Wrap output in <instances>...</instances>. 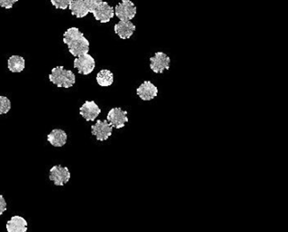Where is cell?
I'll return each instance as SVG.
<instances>
[{"mask_svg":"<svg viewBox=\"0 0 288 232\" xmlns=\"http://www.w3.org/2000/svg\"><path fill=\"white\" fill-rule=\"evenodd\" d=\"M137 95L142 101H151L158 95V88L151 81H145L137 88Z\"/></svg>","mask_w":288,"mask_h":232,"instance_id":"8fae6325","label":"cell"},{"mask_svg":"<svg viewBox=\"0 0 288 232\" xmlns=\"http://www.w3.org/2000/svg\"><path fill=\"white\" fill-rule=\"evenodd\" d=\"M92 134L95 136L96 140L99 142H105L113 134V127L110 125L109 122L106 120H98L94 125H92Z\"/></svg>","mask_w":288,"mask_h":232,"instance_id":"ba28073f","label":"cell"},{"mask_svg":"<svg viewBox=\"0 0 288 232\" xmlns=\"http://www.w3.org/2000/svg\"><path fill=\"white\" fill-rule=\"evenodd\" d=\"M74 67L77 69L79 74L84 75H90L95 68V60L92 55L86 54L75 58Z\"/></svg>","mask_w":288,"mask_h":232,"instance_id":"52a82bcc","label":"cell"},{"mask_svg":"<svg viewBox=\"0 0 288 232\" xmlns=\"http://www.w3.org/2000/svg\"><path fill=\"white\" fill-rule=\"evenodd\" d=\"M92 14L94 15L95 19L105 24L110 22V20L114 16V9L107 2L102 1V3L100 6H98Z\"/></svg>","mask_w":288,"mask_h":232,"instance_id":"9c48e42d","label":"cell"},{"mask_svg":"<svg viewBox=\"0 0 288 232\" xmlns=\"http://www.w3.org/2000/svg\"><path fill=\"white\" fill-rule=\"evenodd\" d=\"M72 0H51V3L56 9H67L69 8Z\"/></svg>","mask_w":288,"mask_h":232,"instance_id":"d6986e66","label":"cell"},{"mask_svg":"<svg viewBox=\"0 0 288 232\" xmlns=\"http://www.w3.org/2000/svg\"><path fill=\"white\" fill-rule=\"evenodd\" d=\"M101 114V109L94 101H86L80 108V114L87 122H93Z\"/></svg>","mask_w":288,"mask_h":232,"instance_id":"30bf717a","label":"cell"},{"mask_svg":"<svg viewBox=\"0 0 288 232\" xmlns=\"http://www.w3.org/2000/svg\"><path fill=\"white\" fill-rule=\"evenodd\" d=\"M7 210V201L5 200L4 196L0 194V216Z\"/></svg>","mask_w":288,"mask_h":232,"instance_id":"7402d4cb","label":"cell"},{"mask_svg":"<svg viewBox=\"0 0 288 232\" xmlns=\"http://www.w3.org/2000/svg\"><path fill=\"white\" fill-rule=\"evenodd\" d=\"M107 122L113 128L121 129L125 127V124L128 122L127 112L124 111L120 107H115L109 111L107 114Z\"/></svg>","mask_w":288,"mask_h":232,"instance_id":"8992f818","label":"cell"},{"mask_svg":"<svg viewBox=\"0 0 288 232\" xmlns=\"http://www.w3.org/2000/svg\"><path fill=\"white\" fill-rule=\"evenodd\" d=\"M150 67L155 74H162L165 70H169L171 65V58L163 52H157L150 58Z\"/></svg>","mask_w":288,"mask_h":232,"instance_id":"5b68a950","label":"cell"},{"mask_svg":"<svg viewBox=\"0 0 288 232\" xmlns=\"http://www.w3.org/2000/svg\"><path fill=\"white\" fill-rule=\"evenodd\" d=\"M96 81L101 87H110L113 83V74L108 69H102L96 75Z\"/></svg>","mask_w":288,"mask_h":232,"instance_id":"e0dca14e","label":"cell"},{"mask_svg":"<svg viewBox=\"0 0 288 232\" xmlns=\"http://www.w3.org/2000/svg\"><path fill=\"white\" fill-rule=\"evenodd\" d=\"M49 80L56 87L70 88L75 83V75L71 70H66L63 67H56L52 69Z\"/></svg>","mask_w":288,"mask_h":232,"instance_id":"7a4b0ae2","label":"cell"},{"mask_svg":"<svg viewBox=\"0 0 288 232\" xmlns=\"http://www.w3.org/2000/svg\"><path fill=\"white\" fill-rule=\"evenodd\" d=\"M11 109V102L6 96H0V114H8Z\"/></svg>","mask_w":288,"mask_h":232,"instance_id":"ac0fdd59","label":"cell"},{"mask_svg":"<svg viewBox=\"0 0 288 232\" xmlns=\"http://www.w3.org/2000/svg\"><path fill=\"white\" fill-rule=\"evenodd\" d=\"M136 30L135 25L132 21H121L114 26V32L121 39L131 38Z\"/></svg>","mask_w":288,"mask_h":232,"instance_id":"7c38bea8","label":"cell"},{"mask_svg":"<svg viewBox=\"0 0 288 232\" xmlns=\"http://www.w3.org/2000/svg\"><path fill=\"white\" fill-rule=\"evenodd\" d=\"M25 59L19 55H12L8 61V67L12 73H20L25 69Z\"/></svg>","mask_w":288,"mask_h":232,"instance_id":"2e32d148","label":"cell"},{"mask_svg":"<svg viewBox=\"0 0 288 232\" xmlns=\"http://www.w3.org/2000/svg\"><path fill=\"white\" fill-rule=\"evenodd\" d=\"M47 141L51 145L55 147H63L67 142V134L62 129H54L47 135Z\"/></svg>","mask_w":288,"mask_h":232,"instance_id":"5bb4252c","label":"cell"},{"mask_svg":"<svg viewBox=\"0 0 288 232\" xmlns=\"http://www.w3.org/2000/svg\"><path fill=\"white\" fill-rule=\"evenodd\" d=\"M136 13V6L131 0H122L114 8V15L121 21H132Z\"/></svg>","mask_w":288,"mask_h":232,"instance_id":"3957f363","label":"cell"},{"mask_svg":"<svg viewBox=\"0 0 288 232\" xmlns=\"http://www.w3.org/2000/svg\"><path fill=\"white\" fill-rule=\"evenodd\" d=\"M17 1L18 0H0V7L6 9H10Z\"/></svg>","mask_w":288,"mask_h":232,"instance_id":"44dd1931","label":"cell"},{"mask_svg":"<svg viewBox=\"0 0 288 232\" xmlns=\"http://www.w3.org/2000/svg\"><path fill=\"white\" fill-rule=\"evenodd\" d=\"M64 43L68 47L71 55L79 57L88 54L90 49L89 41L77 28H70L64 34Z\"/></svg>","mask_w":288,"mask_h":232,"instance_id":"6da1fadb","label":"cell"},{"mask_svg":"<svg viewBox=\"0 0 288 232\" xmlns=\"http://www.w3.org/2000/svg\"><path fill=\"white\" fill-rule=\"evenodd\" d=\"M86 3L89 9V13H93L94 9L102 3V0H86Z\"/></svg>","mask_w":288,"mask_h":232,"instance_id":"ffe728a7","label":"cell"},{"mask_svg":"<svg viewBox=\"0 0 288 232\" xmlns=\"http://www.w3.org/2000/svg\"><path fill=\"white\" fill-rule=\"evenodd\" d=\"M8 232H27L28 221L21 216H13L7 222Z\"/></svg>","mask_w":288,"mask_h":232,"instance_id":"4fadbf2b","label":"cell"},{"mask_svg":"<svg viewBox=\"0 0 288 232\" xmlns=\"http://www.w3.org/2000/svg\"><path fill=\"white\" fill-rule=\"evenodd\" d=\"M70 179V171L65 166L55 165L49 171V180L53 181L55 186H64Z\"/></svg>","mask_w":288,"mask_h":232,"instance_id":"277c9868","label":"cell"},{"mask_svg":"<svg viewBox=\"0 0 288 232\" xmlns=\"http://www.w3.org/2000/svg\"><path fill=\"white\" fill-rule=\"evenodd\" d=\"M72 15L77 18H83L89 14V9L86 3V0H72L69 6Z\"/></svg>","mask_w":288,"mask_h":232,"instance_id":"9a60e30c","label":"cell"}]
</instances>
